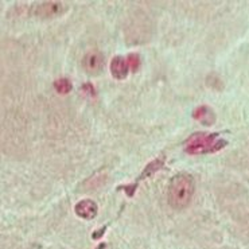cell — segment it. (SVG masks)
<instances>
[{
  "label": "cell",
  "mask_w": 249,
  "mask_h": 249,
  "mask_svg": "<svg viewBox=\"0 0 249 249\" xmlns=\"http://www.w3.org/2000/svg\"><path fill=\"white\" fill-rule=\"evenodd\" d=\"M196 190V182L190 174L175 175L168 183V203L174 209H183L189 206Z\"/></svg>",
  "instance_id": "1"
},
{
  "label": "cell",
  "mask_w": 249,
  "mask_h": 249,
  "mask_svg": "<svg viewBox=\"0 0 249 249\" xmlns=\"http://www.w3.org/2000/svg\"><path fill=\"white\" fill-rule=\"evenodd\" d=\"M226 144V140L218 139V133L198 132L186 140L185 151L189 155L212 154L222 150Z\"/></svg>",
  "instance_id": "2"
},
{
  "label": "cell",
  "mask_w": 249,
  "mask_h": 249,
  "mask_svg": "<svg viewBox=\"0 0 249 249\" xmlns=\"http://www.w3.org/2000/svg\"><path fill=\"white\" fill-rule=\"evenodd\" d=\"M164 160H166V159H163V158H158L155 160L150 162L145 166V168L143 170V173L140 174V177L136 179V182H135L133 185L120 186V187H117V190H122L123 189V190L127 193L128 197H133V194H135V191L138 189V185H139L140 180L147 179V178H150L151 175H154L157 171H159V170L164 166Z\"/></svg>",
  "instance_id": "3"
},
{
  "label": "cell",
  "mask_w": 249,
  "mask_h": 249,
  "mask_svg": "<svg viewBox=\"0 0 249 249\" xmlns=\"http://www.w3.org/2000/svg\"><path fill=\"white\" fill-rule=\"evenodd\" d=\"M105 65V58L103 53L100 52H89L85 54V57L82 59V68L87 71L88 74L97 75L103 71V68Z\"/></svg>",
  "instance_id": "4"
},
{
  "label": "cell",
  "mask_w": 249,
  "mask_h": 249,
  "mask_svg": "<svg viewBox=\"0 0 249 249\" xmlns=\"http://www.w3.org/2000/svg\"><path fill=\"white\" fill-rule=\"evenodd\" d=\"M62 11H64V6L61 1H43L35 6L34 15L42 19H49V18L58 17Z\"/></svg>",
  "instance_id": "5"
},
{
  "label": "cell",
  "mask_w": 249,
  "mask_h": 249,
  "mask_svg": "<svg viewBox=\"0 0 249 249\" xmlns=\"http://www.w3.org/2000/svg\"><path fill=\"white\" fill-rule=\"evenodd\" d=\"M74 212L75 214L84 220H92L99 213V206L92 199H82L75 205Z\"/></svg>",
  "instance_id": "6"
},
{
  "label": "cell",
  "mask_w": 249,
  "mask_h": 249,
  "mask_svg": "<svg viewBox=\"0 0 249 249\" xmlns=\"http://www.w3.org/2000/svg\"><path fill=\"white\" fill-rule=\"evenodd\" d=\"M129 71L128 68L127 58H123L122 55H116L110 62V73L113 75V78L116 80H125Z\"/></svg>",
  "instance_id": "7"
},
{
  "label": "cell",
  "mask_w": 249,
  "mask_h": 249,
  "mask_svg": "<svg viewBox=\"0 0 249 249\" xmlns=\"http://www.w3.org/2000/svg\"><path fill=\"white\" fill-rule=\"evenodd\" d=\"M193 117L198 122L202 123L203 125H213L215 122L214 112L206 105H201V107L196 108L194 112H193Z\"/></svg>",
  "instance_id": "8"
},
{
  "label": "cell",
  "mask_w": 249,
  "mask_h": 249,
  "mask_svg": "<svg viewBox=\"0 0 249 249\" xmlns=\"http://www.w3.org/2000/svg\"><path fill=\"white\" fill-rule=\"evenodd\" d=\"M54 89L57 90V93L59 94H68V93L73 89V85H71V81L68 80V78H58L57 81L54 82Z\"/></svg>",
  "instance_id": "9"
},
{
  "label": "cell",
  "mask_w": 249,
  "mask_h": 249,
  "mask_svg": "<svg viewBox=\"0 0 249 249\" xmlns=\"http://www.w3.org/2000/svg\"><path fill=\"white\" fill-rule=\"evenodd\" d=\"M127 64H128V68H129V70H131V71H138L140 68V64H142L139 54H136V53L129 54V55L127 57Z\"/></svg>",
  "instance_id": "10"
},
{
  "label": "cell",
  "mask_w": 249,
  "mask_h": 249,
  "mask_svg": "<svg viewBox=\"0 0 249 249\" xmlns=\"http://www.w3.org/2000/svg\"><path fill=\"white\" fill-rule=\"evenodd\" d=\"M82 90L85 93H88L89 96H94L96 92H94V88H93L92 84H85L84 87H82Z\"/></svg>",
  "instance_id": "11"
}]
</instances>
